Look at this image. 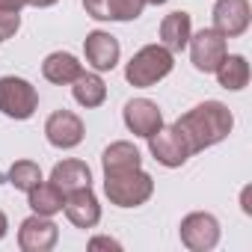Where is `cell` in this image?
<instances>
[{"label": "cell", "mask_w": 252, "mask_h": 252, "mask_svg": "<svg viewBox=\"0 0 252 252\" xmlns=\"http://www.w3.org/2000/svg\"><path fill=\"white\" fill-rule=\"evenodd\" d=\"M217 80H220L222 89H231V92L243 89L249 83V63H246V57H240V54L228 57L225 54L222 63L217 65Z\"/></svg>", "instance_id": "18"}, {"label": "cell", "mask_w": 252, "mask_h": 252, "mask_svg": "<svg viewBox=\"0 0 252 252\" xmlns=\"http://www.w3.org/2000/svg\"><path fill=\"white\" fill-rule=\"evenodd\" d=\"M190 57H193V65L199 71H217V65L222 63L225 57V39L217 33V30H199L196 36H190Z\"/></svg>", "instance_id": "11"}, {"label": "cell", "mask_w": 252, "mask_h": 252, "mask_svg": "<svg viewBox=\"0 0 252 252\" xmlns=\"http://www.w3.org/2000/svg\"><path fill=\"white\" fill-rule=\"evenodd\" d=\"M101 163H104V172H122V169H137V166H143V158H140V152L131 143L122 140V143H113V146L104 149Z\"/></svg>", "instance_id": "19"}, {"label": "cell", "mask_w": 252, "mask_h": 252, "mask_svg": "<svg viewBox=\"0 0 252 252\" xmlns=\"http://www.w3.org/2000/svg\"><path fill=\"white\" fill-rule=\"evenodd\" d=\"M27 6V0H0V9L3 12H21Z\"/></svg>", "instance_id": "25"}, {"label": "cell", "mask_w": 252, "mask_h": 252, "mask_svg": "<svg viewBox=\"0 0 252 252\" xmlns=\"http://www.w3.org/2000/svg\"><path fill=\"white\" fill-rule=\"evenodd\" d=\"M104 193L119 208H137L152 199L155 181L143 166L137 169H122V172H104Z\"/></svg>", "instance_id": "2"}, {"label": "cell", "mask_w": 252, "mask_h": 252, "mask_svg": "<svg viewBox=\"0 0 252 252\" xmlns=\"http://www.w3.org/2000/svg\"><path fill=\"white\" fill-rule=\"evenodd\" d=\"M71 92H74V101H77L80 107H101L104 98H107V86H104V80H101L98 74H86V71L74 80Z\"/></svg>", "instance_id": "20"}, {"label": "cell", "mask_w": 252, "mask_h": 252, "mask_svg": "<svg viewBox=\"0 0 252 252\" xmlns=\"http://www.w3.org/2000/svg\"><path fill=\"white\" fill-rule=\"evenodd\" d=\"M42 74H45V80H51V83H57V86H65V83H74V80L83 74V65H80L71 54L57 51V54H48V57H45Z\"/></svg>", "instance_id": "17"}, {"label": "cell", "mask_w": 252, "mask_h": 252, "mask_svg": "<svg viewBox=\"0 0 252 252\" xmlns=\"http://www.w3.org/2000/svg\"><path fill=\"white\" fill-rule=\"evenodd\" d=\"M83 51H86V63L95 71H110L119 63V42L110 33H104V30L89 33L86 42H83Z\"/></svg>", "instance_id": "13"}, {"label": "cell", "mask_w": 252, "mask_h": 252, "mask_svg": "<svg viewBox=\"0 0 252 252\" xmlns=\"http://www.w3.org/2000/svg\"><path fill=\"white\" fill-rule=\"evenodd\" d=\"M125 116V125H128V131L137 134V137H152L163 128V116H160V107L149 98H131L122 110Z\"/></svg>", "instance_id": "7"}, {"label": "cell", "mask_w": 252, "mask_h": 252, "mask_svg": "<svg viewBox=\"0 0 252 252\" xmlns=\"http://www.w3.org/2000/svg\"><path fill=\"white\" fill-rule=\"evenodd\" d=\"M39 181H42L39 163H33V160H18V163H12V169H9V184H12V187L30 193Z\"/></svg>", "instance_id": "22"}, {"label": "cell", "mask_w": 252, "mask_h": 252, "mask_svg": "<svg viewBox=\"0 0 252 252\" xmlns=\"http://www.w3.org/2000/svg\"><path fill=\"white\" fill-rule=\"evenodd\" d=\"M149 149H152L155 160L163 163V166H169V169L184 166L187 158L193 155L190 146H187V140L181 137V131L175 128V125H172V128H160L158 134H152L149 137Z\"/></svg>", "instance_id": "6"}, {"label": "cell", "mask_w": 252, "mask_h": 252, "mask_svg": "<svg viewBox=\"0 0 252 252\" xmlns=\"http://www.w3.org/2000/svg\"><path fill=\"white\" fill-rule=\"evenodd\" d=\"M39 107L36 89L24 77H0V113L9 119H30Z\"/></svg>", "instance_id": "4"}, {"label": "cell", "mask_w": 252, "mask_h": 252, "mask_svg": "<svg viewBox=\"0 0 252 252\" xmlns=\"http://www.w3.org/2000/svg\"><path fill=\"white\" fill-rule=\"evenodd\" d=\"M6 228H9V222H6V214H3V211H0V240H3V237H6Z\"/></svg>", "instance_id": "27"}, {"label": "cell", "mask_w": 252, "mask_h": 252, "mask_svg": "<svg viewBox=\"0 0 252 252\" xmlns=\"http://www.w3.org/2000/svg\"><path fill=\"white\" fill-rule=\"evenodd\" d=\"M83 6L98 21H134L143 15L146 0H83Z\"/></svg>", "instance_id": "14"}, {"label": "cell", "mask_w": 252, "mask_h": 252, "mask_svg": "<svg viewBox=\"0 0 252 252\" xmlns=\"http://www.w3.org/2000/svg\"><path fill=\"white\" fill-rule=\"evenodd\" d=\"M190 36H193V21H190L187 12H169L160 21V42H163V48L169 54L184 51L187 42H190Z\"/></svg>", "instance_id": "15"}, {"label": "cell", "mask_w": 252, "mask_h": 252, "mask_svg": "<svg viewBox=\"0 0 252 252\" xmlns=\"http://www.w3.org/2000/svg\"><path fill=\"white\" fill-rule=\"evenodd\" d=\"M45 137L54 149H74L83 140V122L71 110H57L45 122Z\"/></svg>", "instance_id": "10"}, {"label": "cell", "mask_w": 252, "mask_h": 252, "mask_svg": "<svg viewBox=\"0 0 252 252\" xmlns=\"http://www.w3.org/2000/svg\"><path fill=\"white\" fill-rule=\"evenodd\" d=\"M172 71V54L163 45H146L143 51H137L125 68L131 86H155L158 80H163Z\"/></svg>", "instance_id": "3"}, {"label": "cell", "mask_w": 252, "mask_h": 252, "mask_svg": "<svg viewBox=\"0 0 252 252\" xmlns=\"http://www.w3.org/2000/svg\"><path fill=\"white\" fill-rule=\"evenodd\" d=\"M178 234H181V243H184L187 249H193V252H208V249H214V246L220 243V222H217L214 214L196 211V214H187V217L181 220Z\"/></svg>", "instance_id": "5"}, {"label": "cell", "mask_w": 252, "mask_h": 252, "mask_svg": "<svg viewBox=\"0 0 252 252\" xmlns=\"http://www.w3.org/2000/svg\"><path fill=\"white\" fill-rule=\"evenodd\" d=\"M63 211H65V217H68L77 228H95L98 220H101V205H98L92 187H80V190L65 193Z\"/></svg>", "instance_id": "12"}, {"label": "cell", "mask_w": 252, "mask_h": 252, "mask_svg": "<svg viewBox=\"0 0 252 252\" xmlns=\"http://www.w3.org/2000/svg\"><path fill=\"white\" fill-rule=\"evenodd\" d=\"M0 42H3V39H0Z\"/></svg>", "instance_id": "29"}, {"label": "cell", "mask_w": 252, "mask_h": 252, "mask_svg": "<svg viewBox=\"0 0 252 252\" xmlns=\"http://www.w3.org/2000/svg\"><path fill=\"white\" fill-rule=\"evenodd\" d=\"M89 249H119V243L113 237H92L89 240Z\"/></svg>", "instance_id": "24"}, {"label": "cell", "mask_w": 252, "mask_h": 252, "mask_svg": "<svg viewBox=\"0 0 252 252\" xmlns=\"http://www.w3.org/2000/svg\"><path fill=\"white\" fill-rule=\"evenodd\" d=\"M27 3H30V6H36V9H45V6H54L57 0H27Z\"/></svg>", "instance_id": "26"}, {"label": "cell", "mask_w": 252, "mask_h": 252, "mask_svg": "<svg viewBox=\"0 0 252 252\" xmlns=\"http://www.w3.org/2000/svg\"><path fill=\"white\" fill-rule=\"evenodd\" d=\"M231 110L220 101H205L199 107H193L190 113H184L178 122H175V128L181 131V137L187 140L190 152H202V149H211L217 143H222L228 134H231Z\"/></svg>", "instance_id": "1"}, {"label": "cell", "mask_w": 252, "mask_h": 252, "mask_svg": "<svg viewBox=\"0 0 252 252\" xmlns=\"http://www.w3.org/2000/svg\"><path fill=\"white\" fill-rule=\"evenodd\" d=\"M249 18H252L249 0H217V6H214V30L222 39H234L246 33Z\"/></svg>", "instance_id": "8"}, {"label": "cell", "mask_w": 252, "mask_h": 252, "mask_svg": "<svg viewBox=\"0 0 252 252\" xmlns=\"http://www.w3.org/2000/svg\"><path fill=\"white\" fill-rule=\"evenodd\" d=\"M18 27H21V15L18 12H3V9H0V39L15 36Z\"/></svg>", "instance_id": "23"}, {"label": "cell", "mask_w": 252, "mask_h": 252, "mask_svg": "<svg viewBox=\"0 0 252 252\" xmlns=\"http://www.w3.org/2000/svg\"><path fill=\"white\" fill-rule=\"evenodd\" d=\"M30 208L36 211V214H42V217H54V214H60L63 211V202H65V196L54 187V184H36L30 193Z\"/></svg>", "instance_id": "21"}, {"label": "cell", "mask_w": 252, "mask_h": 252, "mask_svg": "<svg viewBox=\"0 0 252 252\" xmlns=\"http://www.w3.org/2000/svg\"><path fill=\"white\" fill-rule=\"evenodd\" d=\"M51 184L65 196L71 190H80V187H92V172L83 160H63L54 166L51 172Z\"/></svg>", "instance_id": "16"}, {"label": "cell", "mask_w": 252, "mask_h": 252, "mask_svg": "<svg viewBox=\"0 0 252 252\" xmlns=\"http://www.w3.org/2000/svg\"><path fill=\"white\" fill-rule=\"evenodd\" d=\"M146 3H155V6H160V3H166V0H146Z\"/></svg>", "instance_id": "28"}, {"label": "cell", "mask_w": 252, "mask_h": 252, "mask_svg": "<svg viewBox=\"0 0 252 252\" xmlns=\"http://www.w3.org/2000/svg\"><path fill=\"white\" fill-rule=\"evenodd\" d=\"M57 237H60V228L42 214L27 217L18 228V246L24 252H48L57 246Z\"/></svg>", "instance_id": "9"}]
</instances>
